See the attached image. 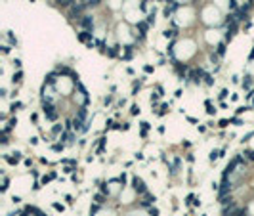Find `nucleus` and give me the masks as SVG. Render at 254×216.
<instances>
[{"label": "nucleus", "mask_w": 254, "mask_h": 216, "mask_svg": "<svg viewBox=\"0 0 254 216\" xmlns=\"http://www.w3.org/2000/svg\"><path fill=\"white\" fill-rule=\"evenodd\" d=\"M132 189L138 193V195H145V193H147V186H145V182L139 176L132 178Z\"/></svg>", "instance_id": "obj_1"}, {"label": "nucleus", "mask_w": 254, "mask_h": 216, "mask_svg": "<svg viewBox=\"0 0 254 216\" xmlns=\"http://www.w3.org/2000/svg\"><path fill=\"white\" fill-rule=\"evenodd\" d=\"M42 111H44V115H46L48 120H58V111H55V107L50 102H46V99L42 102Z\"/></svg>", "instance_id": "obj_2"}, {"label": "nucleus", "mask_w": 254, "mask_h": 216, "mask_svg": "<svg viewBox=\"0 0 254 216\" xmlns=\"http://www.w3.org/2000/svg\"><path fill=\"white\" fill-rule=\"evenodd\" d=\"M84 8H86V6H84L82 2H80V4H75V6H71V8H69V15L80 21V19H82V12H84Z\"/></svg>", "instance_id": "obj_3"}, {"label": "nucleus", "mask_w": 254, "mask_h": 216, "mask_svg": "<svg viewBox=\"0 0 254 216\" xmlns=\"http://www.w3.org/2000/svg\"><path fill=\"white\" fill-rule=\"evenodd\" d=\"M79 23H80V27L84 31H92V29H94V17H92V15H82V19L79 21Z\"/></svg>", "instance_id": "obj_4"}, {"label": "nucleus", "mask_w": 254, "mask_h": 216, "mask_svg": "<svg viewBox=\"0 0 254 216\" xmlns=\"http://www.w3.org/2000/svg\"><path fill=\"white\" fill-rule=\"evenodd\" d=\"M76 38H79L80 42L90 44V42H94V35H92V31H80V33L76 35Z\"/></svg>", "instance_id": "obj_5"}, {"label": "nucleus", "mask_w": 254, "mask_h": 216, "mask_svg": "<svg viewBox=\"0 0 254 216\" xmlns=\"http://www.w3.org/2000/svg\"><path fill=\"white\" fill-rule=\"evenodd\" d=\"M231 191V182L227 180V178H224V182H222V187L218 189V195H220V199H224L226 193H229Z\"/></svg>", "instance_id": "obj_6"}, {"label": "nucleus", "mask_w": 254, "mask_h": 216, "mask_svg": "<svg viewBox=\"0 0 254 216\" xmlns=\"http://www.w3.org/2000/svg\"><path fill=\"white\" fill-rule=\"evenodd\" d=\"M205 75H206V73L203 69H193V71H191V81H193L195 84H199L201 78H205Z\"/></svg>", "instance_id": "obj_7"}, {"label": "nucleus", "mask_w": 254, "mask_h": 216, "mask_svg": "<svg viewBox=\"0 0 254 216\" xmlns=\"http://www.w3.org/2000/svg\"><path fill=\"white\" fill-rule=\"evenodd\" d=\"M172 65H174V69H176V73L184 78L185 77V73H187V65H181V63H178L176 59H172Z\"/></svg>", "instance_id": "obj_8"}, {"label": "nucleus", "mask_w": 254, "mask_h": 216, "mask_svg": "<svg viewBox=\"0 0 254 216\" xmlns=\"http://www.w3.org/2000/svg\"><path fill=\"white\" fill-rule=\"evenodd\" d=\"M4 159H6L10 165H17L19 161H21V153H13V155H6L4 157Z\"/></svg>", "instance_id": "obj_9"}, {"label": "nucleus", "mask_w": 254, "mask_h": 216, "mask_svg": "<svg viewBox=\"0 0 254 216\" xmlns=\"http://www.w3.org/2000/svg\"><path fill=\"white\" fill-rule=\"evenodd\" d=\"M55 78H58V73H50V75H46V81H44V84H48V86H54L55 84Z\"/></svg>", "instance_id": "obj_10"}, {"label": "nucleus", "mask_w": 254, "mask_h": 216, "mask_svg": "<svg viewBox=\"0 0 254 216\" xmlns=\"http://www.w3.org/2000/svg\"><path fill=\"white\" fill-rule=\"evenodd\" d=\"M138 29H139V36H145V33H147V29H149V23L147 21H139Z\"/></svg>", "instance_id": "obj_11"}, {"label": "nucleus", "mask_w": 254, "mask_h": 216, "mask_svg": "<svg viewBox=\"0 0 254 216\" xmlns=\"http://www.w3.org/2000/svg\"><path fill=\"white\" fill-rule=\"evenodd\" d=\"M55 4L59 8H71V6H75V0H55Z\"/></svg>", "instance_id": "obj_12"}, {"label": "nucleus", "mask_w": 254, "mask_h": 216, "mask_svg": "<svg viewBox=\"0 0 254 216\" xmlns=\"http://www.w3.org/2000/svg\"><path fill=\"white\" fill-rule=\"evenodd\" d=\"M86 113H88V111H86V105H80L79 113H76V119H79V120H82V123H84V120H86Z\"/></svg>", "instance_id": "obj_13"}, {"label": "nucleus", "mask_w": 254, "mask_h": 216, "mask_svg": "<svg viewBox=\"0 0 254 216\" xmlns=\"http://www.w3.org/2000/svg\"><path fill=\"white\" fill-rule=\"evenodd\" d=\"M151 203H155V195H149V193H145V201H142V207H149Z\"/></svg>", "instance_id": "obj_14"}, {"label": "nucleus", "mask_w": 254, "mask_h": 216, "mask_svg": "<svg viewBox=\"0 0 254 216\" xmlns=\"http://www.w3.org/2000/svg\"><path fill=\"white\" fill-rule=\"evenodd\" d=\"M58 134H63V126H61V124H54V126H52V136H58Z\"/></svg>", "instance_id": "obj_15"}, {"label": "nucleus", "mask_w": 254, "mask_h": 216, "mask_svg": "<svg viewBox=\"0 0 254 216\" xmlns=\"http://www.w3.org/2000/svg\"><path fill=\"white\" fill-rule=\"evenodd\" d=\"M243 86H245V90H250V88H252V77H245Z\"/></svg>", "instance_id": "obj_16"}, {"label": "nucleus", "mask_w": 254, "mask_h": 216, "mask_svg": "<svg viewBox=\"0 0 254 216\" xmlns=\"http://www.w3.org/2000/svg\"><path fill=\"white\" fill-rule=\"evenodd\" d=\"M205 105H206V111H208V115H214V111H216V109H214V105H212V102H210V99H206V102H205Z\"/></svg>", "instance_id": "obj_17"}, {"label": "nucleus", "mask_w": 254, "mask_h": 216, "mask_svg": "<svg viewBox=\"0 0 254 216\" xmlns=\"http://www.w3.org/2000/svg\"><path fill=\"white\" fill-rule=\"evenodd\" d=\"M117 54H118V46H111V48L107 50V56L109 57H115Z\"/></svg>", "instance_id": "obj_18"}, {"label": "nucleus", "mask_w": 254, "mask_h": 216, "mask_svg": "<svg viewBox=\"0 0 254 216\" xmlns=\"http://www.w3.org/2000/svg\"><path fill=\"white\" fill-rule=\"evenodd\" d=\"M21 78H23V73H21V71H17V73L13 75L12 81H13V84H19V82H21Z\"/></svg>", "instance_id": "obj_19"}, {"label": "nucleus", "mask_w": 254, "mask_h": 216, "mask_svg": "<svg viewBox=\"0 0 254 216\" xmlns=\"http://www.w3.org/2000/svg\"><path fill=\"white\" fill-rule=\"evenodd\" d=\"M55 176H58V174H55V172H50V174H48V176H42V184H48L50 180H54V178H55Z\"/></svg>", "instance_id": "obj_20"}, {"label": "nucleus", "mask_w": 254, "mask_h": 216, "mask_svg": "<svg viewBox=\"0 0 254 216\" xmlns=\"http://www.w3.org/2000/svg\"><path fill=\"white\" fill-rule=\"evenodd\" d=\"M231 216H248V214H247V208H237Z\"/></svg>", "instance_id": "obj_21"}, {"label": "nucleus", "mask_w": 254, "mask_h": 216, "mask_svg": "<svg viewBox=\"0 0 254 216\" xmlns=\"http://www.w3.org/2000/svg\"><path fill=\"white\" fill-rule=\"evenodd\" d=\"M174 35H176V31H174V29H170V31L166 29V31H164V33H163V36H164V38H172Z\"/></svg>", "instance_id": "obj_22"}, {"label": "nucleus", "mask_w": 254, "mask_h": 216, "mask_svg": "<svg viewBox=\"0 0 254 216\" xmlns=\"http://www.w3.org/2000/svg\"><path fill=\"white\" fill-rule=\"evenodd\" d=\"M224 54H226V44L220 42V44H218V56H224Z\"/></svg>", "instance_id": "obj_23"}, {"label": "nucleus", "mask_w": 254, "mask_h": 216, "mask_svg": "<svg viewBox=\"0 0 254 216\" xmlns=\"http://www.w3.org/2000/svg\"><path fill=\"white\" fill-rule=\"evenodd\" d=\"M94 201H96L97 205H103V203H105V197H103V195H101V193H97V195L94 197Z\"/></svg>", "instance_id": "obj_24"}, {"label": "nucleus", "mask_w": 254, "mask_h": 216, "mask_svg": "<svg viewBox=\"0 0 254 216\" xmlns=\"http://www.w3.org/2000/svg\"><path fill=\"white\" fill-rule=\"evenodd\" d=\"M205 82L208 84V86H212V84H214V78H212V75H208V73H206V75H205Z\"/></svg>", "instance_id": "obj_25"}, {"label": "nucleus", "mask_w": 254, "mask_h": 216, "mask_svg": "<svg viewBox=\"0 0 254 216\" xmlns=\"http://www.w3.org/2000/svg\"><path fill=\"white\" fill-rule=\"evenodd\" d=\"M132 57V46H126V52H124V59H130Z\"/></svg>", "instance_id": "obj_26"}, {"label": "nucleus", "mask_w": 254, "mask_h": 216, "mask_svg": "<svg viewBox=\"0 0 254 216\" xmlns=\"http://www.w3.org/2000/svg\"><path fill=\"white\" fill-rule=\"evenodd\" d=\"M21 107H23L21 102H13V103H12V111H17V109H21Z\"/></svg>", "instance_id": "obj_27"}, {"label": "nucleus", "mask_w": 254, "mask_h": 216, "mask_svg": "<svg viewBox=\"0 0 254 216\" xmlns=\"http://www.w3.org/2000/svg\"><path fill=\"white\" fill-rule=\"evenodd\" d=\"M61 140H65L67 144H71V141H73V134H61Z\"/></svg>", "instance_id": "obj_28"}, {"label": "nucleus", "mask_w": 254, "mask_h": 216, "mask_svg": "<svg viewBox=\"0 0 254 216\" xmlns=\"http://www.w3.org/2000/svg\"><path fill=\"white\" fill-rule=\"evenodd\" d=\"M147 23H149V25H153V23H155V10L147 15Z\"/></svg>", "instance_id": "obj_29"}, {"label": "nucleus", "mask_w": 254, "mask_h": 216, "mask_svg": "<svg viewBox=\"0 0 254 216\" xmlns=\"http://www.w3.org/2000/svg\"><path fill=\"white\" fill-rule=\"evenodd\" d=\"M245 155H247V159L254 161V149H247V151H245Z\"/></svg>", "instance_id": "obj_30"}, {"label": "nucleus", "mask_w": 254, "mask_h": 216, "mask_svg": "<svg viewBox=\"0 0 254 216\" xmlns=\"http://www.w3.org/2000/svg\"><path fill=\"white\" fill-rule=\"evenodd\" d=\"M220 155H222L220 151H210V161H216V159H218V157H220Z\"/></svg>", "instance_id": "obj_31"}, {"label": "nucleus", "mask_w": 254, "mask_h": 216, "mask_svg": "<svg viewBox=\"0 0 254 216\" xmlns=\"http://www.w3.org/2000/svg\"><path fill=\"white\" fill-rule=\"evenodd\" d=\"M139 86H142V82H139V81H138V82H134V84H132V92L136 94V92L139 90Z\"/></svg>", "instance_id": "obj_32"}, {"label": "nucleus", "mask_w": 254, "mask_h": 216, "mask_svg": "<svg viewBox=\"0 0 254 216\" xmlns=\"http://www.w3.org/2000/svg\"><path fill=\"white\" fill-rule=\"evenodd\" d=\"M63 147H65L63 144H54V145H52V149H54V151H61Z\"/></svg>", "instance_id": "obj_33"}, {"label": "nucleus", "mask_w": 254, "mask_h": 216, "mask_svg": "<svg viewBox=\"0 0 254 216\" xmlns=\"http://www.w3.org/2000/svg\"><path fill=\"white\" fill-rule=\"evenodd\" d=\"M159 96H160V94H151V103H157L159 102Z\"/></svg>", "instance_id": "obj_34"}, {"label": "nucleus", "mask_w": 254, "mask_h": 216, "mask_svg": "<svg viewBox=\"0 0 254 216\" xmlns=\"http://www.w3.org/2000/svg\"><path fill=\"white\" fill-rule=\"evenodd\" d=\"M229 10H237V0H229Z\"/></svg>", "instance_id": "obj_35"}, {"label": "nucleus", "mask_w": 254, "mask_h": 216, "mask_svg": "<svg viewBox=\"0 0 254 216\" xmlns=\"http://www.w3.org/2000/svg\"><path fill=\"white\" fill-rule=\"evenodd\" d=\"M8 184H10V182H8V178H6V176H4V184H2V191H6V189H8Z\"/></svg>", "instance_id": "obj_36"}, {"label": "nucleus", "mask_w": 254, "mask_h": 216, "mask_svg": "<svg viewBox=\"0 0 254 216\" xmlns=\"http://www.w3.org/2000/svg\"><path fill=\"white\" fill-rule=\"evenodd\" d=\"M118 182H121V184H122V186H124V184H126V174H124V172H122V174H121V178H118Z\"/></svg>", "instance_id": "obj_37"}, {"label": "nucleus", "mask_w": 254, "mask_h": 216, "mask_svg": "<svg viewBox=\"0 0 254 216\" xmlns=\"http://www.w3.org/2000/svg\"><path fill=\"white\" fill-rule=\"evenodd\" d=\"M149 126H151V124H149V123H145V120H143V123H142V130H145V132H147V130H149Z\"/></svg>", "instance_id": "obj_38"}, {"label": "nucleus", "mask_w": 254, "mask_h": 216, "mask_svg": "<svg viewBox=\"0 0 254 216\" xmlns=\"http://www.w3.org/2000/svg\"><path fill=\"white\" fill-rule=\"evenodd\" d=\"M168 111V105H163V107H160V111H159V115H164Z\"/></svg>", "instance_id": "obj_39"}, {"label": "nucleus", "mask_w": 254, "mask_h": 216, "mask_svg": "<svg viewBox=\"0 0 254 216\" xmlns=\"http://www.w3.org/2000/svg\"><path fill=\"white\" fill-rule=\"evenodd\" d=\"M101 191L105 193V195H109V187H107V184H103V186H101Z\"/></svg>", "instance_id": "obj_40"}, {"label": "nucleus", "mask_w": 254, "mask_h": 216, "mask_svg": "<svg viewBox=\"0 0 254 216\" xmlns=\"http://www.w3.org/2000/svg\"><path fill=\"white\" fill-rule=\"evenodd\" d=\"M139 113V107L138 105H132V115H138Z\"/></svg>", "instance_id": "obj_41"}, {"label": "nucleus", "mask_w": 254, "mask_h": 216, "mask_svg": "<svg viewBox=\"0 0 254 216\" xmlns=\"http://www.w3.org/2000/svg\"><path fill=\"white\" fill-rule=\"evenodd\" d=\"M143 71H145V73H153V67H151V65H145Z\"/></svg>", "instance_id": "obj_42"}, {"label": "nucleus", "mask_w": 254, "mask_h": 216, "mask_svg": "<svg viewBox=\"0 0 254 216\" xmlns=\"http://www.w3.org/2000/svg\"><path fill=\"white\" fill-rule=\"evenodd\" d=\"M54 208H55V210H63V205H59V203H54Z\"/></svg>", "instance_id": "obj_43"}, {"label": "nucleus", "mask_w": 254, "mask_h": 216, "mask_svg": "<svg viewBox=\"0 0 254 216\" xmlns=\"http://www.w3.org/2000/svg\"><path fill=\"white\" fill-rule=\"evenodd\" d=\"M227 124H229V120H226V119L220 120V126H222V128H224V126H227Z\"/></svg>", "instance_id": "obj_44"}]
</instances>
